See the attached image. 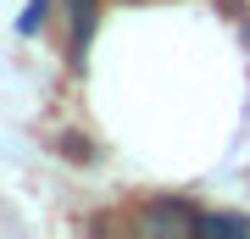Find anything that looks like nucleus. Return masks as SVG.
Instances as JSON below:
<instances>
[{
	"instance_id": "7ed1b4c3",
	"label": "nucleus",
	"mask_w": 250,
	"mask_h": 239,
	"mask_svg": "<svg viewBox=\"0 0 250 239\" xmlns=\"http://www.w3.org/2000/svg\"><path fill=\"white\" fill-rule=\"evenodd\" d=\"M200 234H250V217H200Z\"/></svg>"
},
{
	"instance_id": "20e7f679",
	"label": "nucleus",
	"mask_w": 250,
	"mask_h": 239,
	"mask_svg": "<svg viewBox=\"0 0 250 239\" xmlns=\"http://www.w3.org/2000/svg\"><path fill=\"white\" fill-rule=\"evenodd\" d=\"M45 11H50V0H28V11H22V22H17V28H22V34H34V28L45 22Z\"/></svg>"
},
{
	"instance_id": "f03ea898",
	"label": "nucleus",
	"mask_w": 250,
	"mask_h": 239,
	"mask_svg": "<svg viewBox=\"0 0 250 239\" xmlns=\"http://www.w3.org/2000/svg\"><path fill=\"white\" fill-rule=\"evenodd\" d=\"M67 11H72V62H83L95 34V0H67Z\"/></svg>"
},
{
	"instance_id": "f257e3e1",
	"label": "nucleus",
	"mask_w": 250,
	"mask_h": 239,
	"mask_svg": "<svg viewBox=\"0 0 250 239\" xmlns=\"http://www.w3.org/2000/svg\"><path fill=\"white\" fill-rule=\"evenodd\" d=\"M145 222H150V228H184V234H200V212H189V206H178V200H156L150 212H145Z\"/></svg>"
}]
</instances>
